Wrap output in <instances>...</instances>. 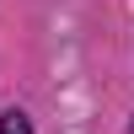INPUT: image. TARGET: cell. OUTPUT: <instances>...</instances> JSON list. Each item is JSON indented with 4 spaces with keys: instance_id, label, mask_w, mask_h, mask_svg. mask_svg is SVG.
I'll use <instances>...</instances> for the list:
<instances>
[{
    "instance_id": "1",
    "label": "cell",
    "mask_w": 134,
    "mask_h": 134,
    "mask_svg": "<svg viewBox=\"0 0 134 134\" xmlns=\"http://www.w3.org/2000/svg\"><path fill=\"white\" fill-rule=\"evenodd\" d=\"M0 134H32V118L21 113V107H5V113H0Z\"/></svg>"
},
{
    "instance_id": "2",
    "label": "cell",
    "mask_w": 134,
    "mask_h": 134,
    "mask_svg": "<svg viewBox=\"0 0 134 134\" xmlns=\"http://www.w3.org/2000/svg\"><path fill=\"white\" fill-rule=\"evenodd\" d=\"M129 134H134V118H129Z\"/></svg>"
}]
</instances>
